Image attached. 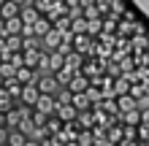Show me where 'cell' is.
<instances>
[{
  "mask_svg": "<svg viewBox=\"0 0 149 146\" xmlns=\"http://www.w3.org/2000/svg\"><path fill=\"white\" fill-rule=\"evenodd\" d=\"M79 130H81V127L76 125V119L73 122H63V127H60V133L54 135V138L60 141V143H73V141H79Z\"/></svg>",
  "mask_w": 149,
  "mask_h": 146,
  "instance_id": "obj_1",
  "label": "cell"
},
{
  "mask_svg": "<svg viewBox=\"0 0 149 146\" xmlns=\"http://www.w3.org/2000/svg\"><path fill=\"white\" fill-rule=\"evenodd\" d=\"M36 87H38V92L41 95H57V79L52 73H43V76H38V81H36Z\"/></svg>",
  "mask_w": 149,
  "mask_h": 146,
  "instance_id": "obj_2",
  "label": "cell"
},
{
  "mask_svg": "<svg viewBox=\"0 0 149 146\" xmlns=\"http://www.w3.org/2000/svg\"><path fill=\"white\" fill-rule=\"evenodd\" d=\"M38 98H41V92H38V87H36V81H33V84H24V87H22L19 103H22V106H30V108H36Z\"/></svg>",
  "mask_w": 149,
  "mask_h": 146,
  "instance_id": "obj_3",
  "label": "cell"
},
{
  "mask_svg": "<svg viewBox=\"0 0 149 146\" xmlns=\"http://www.w3.org/2000/svg\"><path fill=\"white\" fill-rule=\"evenodd\" d=\"M54 108H57V100H54V95H41L33 111H38V114H43V116H52V114H54Z\"/></svg>",
  "mask_w": 149,
  "mask_h": 146,
  "instance_id": "obj_4",
  "label": "cell"
},
{
  "mask_svg": "<svg viewBox=\"0 0 149 146\" xmlns=\"http://www.w3.org/2000/svg\"><path fill=\"white\" fill-rule=\"evenodd\" d=\"M54 116L60 119V122H73V119L79 116V111L71 106V103H57V108H54Z\"/></svg>",
  "mask_w": 149,
  "mask_h": 146,
  "instance_id": "obj_5",
  "label": "cell"
},
{
  "mask_svg": "<svg viewBox=\"0 0 149 146\" xmlns=\"http://www.w3.org/2000/svg\"><path fill=\"white\" fill-rule=\"evenodd\" d=\"M90 49H92V38L90 35H73V51H76V54L87 57Z\"/></svg>",
  "mask_w": 149,
  "mask_h": 146,
  "instance_id": "obj_6",
  "label": "cell"
},
{
  "mask_svg": "<svg viewBox=\"0 0 149 146\" xmlns=\"http://www.w3.org/2000/svg\"><path fill=\"white\" fill-rule=\"evenodd\" d=\"M19 19H22V24H24V27H33V24L41 19V14H38L33 6H24L22 11H19Z\"/></svg>",
  "mask_w": 149,
  "mask_h": 146,
  "instance_id": "obj_7",
  "label": "cell"
},
{
  "mask_svg": "<svg viewBox=\"0 0 149 146\" xmlns=\"http://www.w3.org/2000/svg\"><path fill=\"white\" fill-rule=\"evenodd\" d=\"M14 79H16V81H19L22 87H24V84H33V81H38V73H36V71H30V68H24V65H22L19 71L14 73Z\"/></svg>",
  "mask_w": 149,
  "mask_h": 146,
  "instance_id": "obj_8",
  "label": "cell"
},
{
  "mask_svg": "<svg viewBox=\"0 0 149 146\" xmlns=\"http://www.w3.org/2000/svg\"><path fill=\"white\" fill-rule=\"evenodd\" d=\"M49 33H52V22L46 19V16H41V19L33 24V35H36V38H46Z\"/></svg>",
  "mask_w": 149,
  "mask_h": 146,
  "instance_id": "obj_9",
  "label": "cell"
},
{
  "mask_svg": "<svg viewBox=\"0 0 149 146\" xmlns=\"http://www.w3.org/2000/svg\"><path fill=\"white\" fill-rule=\"evenodd\" d=\"M19 11H22L19 6H14L11 0H6V3L0 6V19H14V16H19Z\"/></svg>",
  "mask_w": 149,
  "mask_h": 146,
  "instance_id": "obj_10",
  "label": "cell"
},
{
  "mask_svg": "<svg viewBox=\"0 0 149 146\" xmlns=\"http://www.w3.org/2000/svg\"><path fill=\"white\" fill-rule=\"evenodd\" d=\"M38 54H41V49H36V51H22V57H24V68H30V71H36V73H38Z\"/></svg>",
  "mask_w": 149,
  "mask_h": 146,
  "instance_id": "obj_11",
  "label": "cell"
},
{
  "mask_svg": "<svg viewBox=\"0 0 149 146\" xmlns=\"http://www.w3.org/2000/svg\"><path fill=\"white\" fill-rule=\"evenodd\" d=\"M19 122H22V116H19V111H16V106H14V108L6 114V130H8V133L16 130V127H19Z\"/></svg>",
  "mask_w": 149,
  "mask_h": 146,
  "instance_id": "obj_12",
  "label": "cell"
},
{
  "mask_svg": "<svg viewBox=\"0 0 149 146\" xmlns=\"http://www.w3.org/2000/svg\"><path fill=\"white\" fill-rule=\"evenodd\" d=\"M16 106V100L11 98V95H8V92L3 89V87H0V114H8V111H11Z\"/></svg>",
  "mask_w": 149,
  "mask_h": 146,
  "instance_id": "obj_13",
  "label": "cell"
},
{
  "mask_svg": "<svg viewBox=\"0 0 149 146\" xmlns=\"http://www.w3.org/2000/svg\"><path fill=\"white\" fill-rule=\"evenodd\" d=\"M19 33H22V19H19V16L6 19V38L8 35H19Z\"/></svg>",
  "mask_w": 149,
  "mask_h": 146,
  "instance_id": "obj_14",
  "label": "cell"
},
{
  "mask_svg": "<svg viewBox=\"0 0 149 146\" xmlns=\"http://www.w3.org/2000/svg\"><path fill=\"white\" fill-rule=\"evenodd\" d=\"M71 35H87V19L79 16V19L71 22Z\"/></svg>",
  "mask_w": 149,
  "mask_h": 146,
  "instance_id": "obj_15",
  "label": "cell"
},
{
  "mask_svg": "<svg viewBox=\"0 0 149 146\" xmlns=\"http://www.w3.org/2000/svg\"><path fill=\"white\" fill-rule=\"evenodd\" d=\"M6 51H11V54L22 51V35H8L6 38Z\"/></svg>",
  "mask_w": 149,
  "mask_h": 146,
  "instance_id": "obj_16",
  "label": "cell"
},
{
  "mask_svg": "<svg viewBox=\"0 0 149 146\" xmlns=\"http://www.w3.org/2000/svg\"><path fill=\"white\" fill-rule=\"evenodd\" d=\"M43 127H46V133H49V135H57V133H60V127H63V122H60V119L52 114V116H46V125H43Z\"/></svg>",
  "mask_w": 149,
  "mask_h": 146,
  "instance_id": "obj_17",
  "label": "cell"
},
{
  "mask_svg": "<svg viewBox=\"0 0 149 146\" xmlns=\"http://www.w3.org/2000/svg\"><path fill=\"white\" fill-rule=\"evenodd\" d=\"M36 49H43L41 46V38H36V35L22 38V51H36Z\"/></svg>",
  "mask_w": 149,
  "mask_h": 146,
  "instance_id": "obj_18",
  "label": "cell"
},
{
  "mask_svg": "<svg viewBox=\"0 0 149 146\" xmlns=\"http://www.w3.org/2000/svg\"><path fill=\"white\" fill-rule=\"evenodd\" d=\"M14 73H16V68L11 62H0V76L3 79H14Z\"/></svg>",
  "mask_w": 149,
  "mask_h": 146,
  "instance_id": "obj_19",
  "label": "cell"
},
{
  "mask_svg": "<svg viewBox=\"0 0 149 146\" xmlns=\"http://www.w3.org/2000/svg\"><path fill=\"white\" fill-rule=\"evenodd\" d=\"M8 62H11V65L16 68V71H19V68L24 65V57H22V51H16V54H11V57H8Z\"/></svg>",
  "mask_w": 149,
  "mask_h": 146,
  "instance_id": "obj_20",
  "label": "cell"
},
{
  "mask_svg": "<svg viewBox=\"0 0 149 146\" xmlns=\"http://www.w3.org/2000/svg\"><path fill=\"white\" fill-rule=\"evenodd\" d=\"M41 146H63V143H60L54 135H49V138H43V141H41Z\"/></svg>",
  "mask_w": 149,
  "mask_h": 146,
  "instance_id": "obj_21",
  "label": "cell"
},
{
  "mask_svg": "<svg viewBox=\"0 0 149 146\" xmlns=\"http://www.w3.org/2000/svg\"><path fill=\"white\" fill-rule=\"evenodd\" d=\"M95 6V0H79V8H81V11H87V8H92Z\"/></svg>",
  "mask_w": 149,
  "mask_h": 146,
  "instance_id": "obj_22",
  "label": "cell"
},
{
  "mask_svg": "<svg viewBox=\"0 0 149 146\" xmlns=\"http://www.w3.org/2000/svg\"><path fill=\"white\" fill-rule=\"evenodd\" d=\"M65 8H68V11H76V8H79V0H65Z\"/></svg>",
  "mask_w": 149,
  "mask_h": 146,
  "instance_id": "obj_23",
  "label": "cell"
},
{
  "mask_svg": "<svg viewBox=\"0 0 149 146\" xmlns=\"http://www.w3.org/2000/svg\"><path fill=\"white\" fill-rule=\"evenodd\" d=\"M14 6H19V8H24V6H30V0H11Z\"/></svg>",
  "mask_w": 149,
  "mask_h": 146,
  "instance_id": "obj_24",
  "label": "cell"
},
{
  "mask_svg": "<svg viewBox=\"0 0 149 146\" xmlns=\"http://www.w3.org/2000/svg\"><path fill=\"white\" fill-rule=\"evenodd\" d=\"M0 35L6 38V19H0Z\"/></svg>",
  "mask_w": 149,
  "mask_h": 146,
  "instance_id": "obj_25",
  "label": "cell"
},
{
  "mask_svg": "<svg viewBox=\"0 0 149 146\" xmlns=\"http://www.w3.org/2000/svg\"><path fill=\"white\" fill-rule=\"evenodd\" d=\"M3 51H6V38L0 35V54H3Z\"/></svg>",
  "mask_w": 149,
  "mask_h": 146,
  "instance_id": "obj_26",
  "label": "cell"
},
{
  "mask_svg": "<svg viewBox=\"0 0 149 146\" xmlns=\"http://www.w3.org/2000/svg\"><path fill=\"white\" fill-rule=\"evenodd\" d=\"M24 146H41V141H33V138H30L27 143H24Z\"/></svg>",
  "mask_w": 149,
  "mask_h": 146,
  "instance_id": "obj_27",
  "label": "cell"
},
{
  "mask_svg": "<svg viewBox=\"0 0 149 146\" xmlns=\"http://www.w3.org/2000/svg\"><path fill=\"white\" fill-rule=\"evenodd\" d=\"M0 127H6V114H0Z\"/></svg>",
  "mask_w": 149,
  "mask_h": 146,
  "instance_id": "obj_28",
  "label": "cell"
},
{
  "mask_svg": "<svg viewBox=\"0 0 149 146\" xmlns=\"http://www.w3.org/2000/svg\"><path fill=\"white\" fill-rule=\"evenodd\" d=\"M3 81H6V79H3V76H0V87H3Z\"/></svg>",
  "mask_w": 149,
  "mask_h": 146,
  "instance_id": "obj_29",
  "label": "cell"
},
{
  "mask_svg": "<svg viewBox=\"0 0 149 146\" xmlns=\"http://www.w3.org/2000/svg\"><path fill=\"white\" fill-rule=\"evenodd\" d=\"M3 3H6V0H0V6H3Z\"/></svg>",
  "mask_w": 149,
  "mask_h": 146,
  "instance_id": "obj_30",
  "label": "cell"
}]
</instances>
